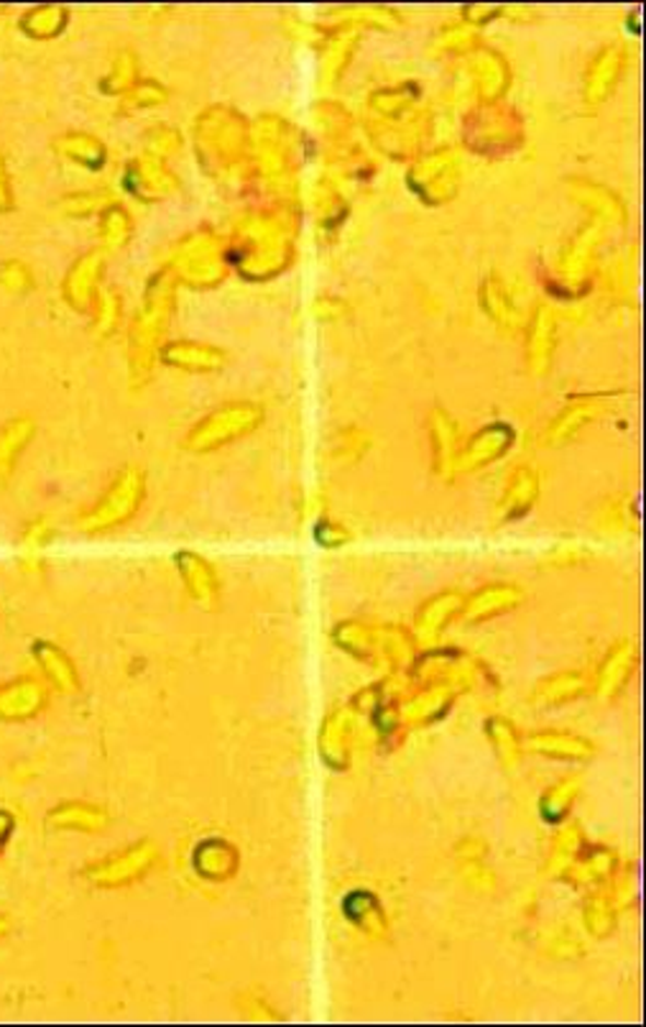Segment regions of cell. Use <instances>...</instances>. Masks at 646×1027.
Wrapping results in <instances>:
<instances>
[{"mask_svg": "<svg viewBox=\"0 0 646 1027\" xmlns=\"http://www.w3.org/2000/svg\"><path fill=\"white\" fill-rule=\"evenodd\" d=\"M143 498V479L141 473L136 471H126L118 475V481L113 483L108 494L101 504L95 506L93 511H87L82 517V530L87 532H101V530H110V527H118L120 522H126L128 517H133V511L139 509Z\"/></svg>", "mask_w": 646, "mask_h": 1027, "instance_id": "6da1fadb", "label": "cell"}, {"mask_svg": "<svg viewBox=\"0 0 646 1027\" xmlns=\"http://www.w3.org/2000/svg\"><path fill=\"white\" fill-rule=\"evenodd\" d=\"M261 414L254 404L238 402V404H227L220 406L215 414H210L208 420L200 422L195 427L192 437H189V448L195 450H212L220 448V445L235 440V437L248 435L250 429L258 425Z\"/></svg>", "mask_w": 646, "mask_h": 1027, "instance_id": "7a4b0ae2", "label": "cell"}, {"mask_svg": "<svg viewBox=\"0 0 646 1027\" xmlns=\"http://www.w3.org/2000/svg\"><path fill=\"white\" fill-rule=\"evenodd\" d=\"M47 706V688L34 677H13L0 685V721H32Z\"/></svg>", "mask_w": 646, "mask_h": 1027, "instance_id": "3957f363", "label": "cell"}, {"mask_svg": "<svg viewBox=\"0 0 646 1027\" xmlns=\"http://www.w3.org/2000/svg\"><path fill=\"white\" fill-rule=\"evenodd\" d=\"M36 435V425L28 414H16L0 425V483L11 481L19 460L24 458Z\"/></svg>", "mask_w": 646, "mask_h": 1027, "instance_id": "277c9868", "label": "cell"}, {"mask_svg": "<svg viewBox=\"0 0 646 1027\" xmlns=\"http://www.w3.org/2000/svg\"><path fill=\"white\" fill-rule=\"evenodd\" d=\"M166 307H169V292H166L164 286H154V292L149 294V305L143 309V315L139 317L133 330V356L141 361L143 368L149 366L151 343H154L156 332L162 328Z\"/></svg>", "mask_w": 646, "mask_h": 1027, "instance_id": "5b68a950", "label": "cell"}, {"mask_svg": "<svg viewBox=\"0 0 646 1027\" xmlns=\"http://www.w3.org/2000/svg\"><path fill=\"white\" fill-rule=\"evenodd\" d=\"M101 269H103V261H101V256H97V253L82 256V259L70 269V274H67L64 284H62V294L72 307L85 309L90 305V299H93V292H95V284H97V276H101Z\"/></svg>", "mask_w": 646, "mask_h": 1027, "instance_id": "8992f818", "label": "cell"}, {"mask_svg": "<svg viewBox=\"0 0 646 1027\" xmlns=\"http://www.w3.org/2000/svg\"><path fill=\"white\" fill-rule=\"evenodd\" d=\"M34 657L51 685H57V688L64 693H72L74 688H78V672H74V664L57 645H51V641H36Z\"/></svg>", "mask_w": 646, "mask_h": 1027, "instance_id": "52a82bcc", "label": "cell"}, {"mask_svg": "<svg viewBox=\"0 0 646 1027\" xmlns=\"http://www.w3.org/2000/svg\"><path fill=\"white\" fill-rule=\"evenodd\" d=\"M223 353L202 343H172L164 351V361L169 366L185 368V371H215L223 364Z\"/></svg>", "mask_w": 646, "mask_h": 1027, "instance_id": "ba28073f", "label": "cell"}, {"mask_svg": "<svg viewBox=\"0 0 646 1027\" xmlns=\"http://www.w3.org/2000/svg\"><path fill=\"white\" fill-rule=\"evenodd\" d=\"M67 21V11L57 9V5H36V9H28L21 19V28L34 39H51L64 28Z\"/></svg>", "mask_w": 646, "mask_h": 1027, "instance_id": "9c48e42d", "label": "cell"}, {"mask_svg": "<svg viewBox=\"0 0 646 1027\" xmlns=\"http://www.w3.org/2000/svg\"><path fill=\"white\" fill-rule=\"evenodd\" d=\"M105 815L101 811L90 805H80V803H67L59 805L49 813V823L57 828H82V830H95L103 826Z\"/></svg>", "mask_w": 646, "mask_h": 1027, "instance_id": "30bf717a", "label": "cell"}, {"mask_svg": "<svg viewBox=\"0 0 646 1027\" xmlns=\"http://www.w3.org/2000/svg\"><path fill=\"white\" fill-rule=\"evenodd\" d=\"M59 151H62L64 156L74 158V162H82L90 166L101 164V158H105V149L101 146V143H97L95 139H90V135H80V133H70V135H64V139H59Z\"/></svg>", "mask_w": 646, "mask_h": 1027, "instance_id": "8fae6325", "label": "cell"}, {"mask_svg": "<svg viewBox=\"0 0 646 1027\" xmlns=\"http://www.w3.org/2000/svg\"><path fill=\"white\" fill-rule=\"evenodd\" d=\"M0 286L11 294H24L34 290V274L26 261L5 259L0 263Z\"/></svg>", "mask_w": 646, "mask_h": 1027, "instance_id": "7c38bea8", "label": "cell"}, {"mask_svg": "<svg viewBox=\"0 0 646 1027\" xmlns=\"http://www.w3.org/2000/svg\"><path fill=\"white\" fill-rule=\"evenodd\" d=\"M185 572H187V583H189V588H192V591H195L197 595H200V599H202V595H204V599H208V595H210L212 591H215V578H212L210 568H208V565H204L202 560H197V557L189 555V557H187V568H185Z\"/></svg>", "mask_w": 646, "mask_h": 1027, "instance_id": "4fadbf2b", "label": "cell"}, {"mask_svg": "<svg viewBox=\"0 0 646 1027\" xmlns=\"http://www.w3.org/2000/svg\"><path fill=\"white\" fill-rule=\"evenodd\" d=\"M120 862L124 864H110L108 870H105V877L108 880H128V877H133V874H139L143 870V862H146V853L143 851H131V853H126L124 859H120Z\"/></svg>", "mask_w": 646, "mask_h": 1027, "instance_id": "5bb4252c", "label": "cell"}, {"mask_svg": "<svg viewBox=\"0 0 646 1027\" xmlns=\"http://www.w3.org/2000/svg\"><path fill=\"white\" fill-rule=\"evenodd\" d=\"M103 225H105L103 238L108 240V244H120V240L126 238L128 225H131V221H128V215L120 213V210H110V213L105 215Z\"/></svg>", "mask_w": 646, "mask_h": 1027, "instance_id": "9a60e30c", "label": "cell"}, {"mask_svg": "<svg viewBox=\"0 0 646 1027\" xmlns=\"http://www.w3.org/2000/svg\"><path fill=\"white\" fill-rule=\"evenodd\" d=\"M47 540H49V527L44 519H36V522L28 524L24 534H21V545H24L26 550H39L47 545Z\"/></svg>", "mask_w": 646, "mask_h": 1027, "instance_id": "2e32d148", "label": "cell"}, {"mask_svg": "<svg viewBox=\"0 0 646 1027\" xmlns=\"http://www.w3.org/2000/svg\"><path fill=\"white\" fill-rule=\"evenodd\" d=\"M16 200H13V187H11V177L9 169H5V158L0 154V213H11Z\"/></svg>", "mask_w": 646, "mask_h": 1027, "instance_id": "e0dca14e", "label": "cell"}, {"mask_svg": "<svg viewBox=\"0 0 646 1027\" xmlns=\"http://www.w3.org/2000/svg\"><path fill=\"white\" fill-rule=\"evenodd\" d=\"M11 830H13V815L0 811V846L5 843V838L11 836Z\"/></svg>", "mask_w": 646, "mask_h": 1027, "instance_id": "ac0fdd59", "label": "cell"}, {"mask_svg": "<svg viewBox=\"0 0 646 1027\" xmlns=\"http://www.w3.org/2000/svg\"><path fill=\"white\" fill-rule=\"evenodd\" d=\"M11 931V918L9 916H0V941L5 939V935H9Z\"/></svg>", "mask_w": 646, "mask_h": 1027, "instance_id": "d6986e66", "label": "cell"}]
</instances>
